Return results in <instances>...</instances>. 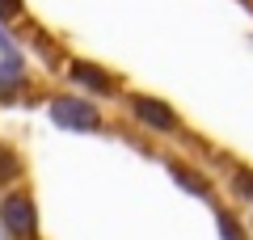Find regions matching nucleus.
<instances>
[{"instance_id":"1","label":"nucleus","mask_w":253,"mask_h":240,"mask_svg":"<svg viewBox=\"0 0 253 240\" xmlns=\"http://www.w3.org/2000/svg\"><path fill=\"white\" fill-rule=\"evenodd\" d=\"M51 122L59 126V131H76V135H93L106 126V118H101V110L93 106L89 97H76V93H59V97H51Z\"/></svg>"},{"instance_id":"2","label":"nucleus","mask_w":253,"mask_h":240,"mask_svg":"<svg viewBox=\"0 0 253 240\" xmlns=\"http://www.w3.org/2000/svg\"><path fill=\"white\" fill-rule=\"evenodd\" d=\"M0 232L9 240H34L38 236V206L30 190H9L0 198Z\"/></svg>"},{"instance_id":"3","label":"nucleus","mask_w":253,"mask_h":240,"mask_svg":"<svg viewBox=\"0 0 253 240\" xmlns=\"http://www.w3.org/2000/svg\"><path fill=\"white\" fill-rule=\"evenodd\" d=\"M126 106H131V114H135V122H144L148 131H156V135H177V131H181L177 110H173L169 101H161V97L131 93V97H126Z\"/></svg>"},{"instance_id":"4","label":"nucleus","mask_w":253,"mask_h":240,"mask_svg":"<svg viewBox=\"0 0 253 240\" xmlns=\"http://www.w3.org/2000/svg\"><path fill=\"white\" fill-rule=\"evenodd\" d=\"M68 76H72V84H81L84 93H97V97H114V89H118L114 72L97 68V63H89V59H72L68 63Z\"/></svg>"},{"instance_id":"5","label":"nucleus","mask_w":253,"mask_h":240,"mask_svg":"<svg viewBox=\"0 0 253 240\" xmlns=\"http://www.w3.org/2000/svg\"><path fill=\"white\" fill-rule=\"evenodd\" d=\"M165 169H169V177L177 181L186 194H194V198H211V181L203 177V173H194L190 164H181V160H165Z\"/></svg>"},{"instance_id":"6","label":"nucleus","mask_w":253,"mask_h":240,"mask_svg":"<svg viewBox=\"0 0 253 240\" xmlns=\"http://www.w3.org/2000/svg\"><path fill=\"white\" fill-rule=\"evenodd\" d=\"M21 84H26V59H21L17 51H9L0 59V101H9Z\"/></svg>"},{"instance_id":"7","label":"nucleus","mask_w":253,"mask_h":240,"mask_svg":"<svg viewBox=\"0 0 253 240\" xmlns=\"http://www.w3.org/2000/svg\"><path fill=\"white\" fill-rule=\"evenodd\" d=\"M21 173H26V164H21L17 148H9V143H0V190H9L21 181Z\"/></svg>"},{"instance_id":"8","label":"nucleus","mask_w":253,"mask_h":240,"mask_svg":"<svg viewBox=\"0 0 253 240\" xmlns=\"http://www.w3.org/2000/svg\"><path fill=\"white\" fill-rule=\"evenodd\" d=\"M215 219H219V236L224 240H245V232H241V223H236L232 211H215Z\"/></svg>"},{"instance_id":"9","label":"nucleus","mask_w":253,"mask_h":240,"mask_svg":"<svg viewBox=\"0 0 253 240\" xmlns=\"http://www.w3.org/2000/svg\"><path fill=\"white\" fill-rule=\"evenodd\" d=\"M232 190H236V198H249L253 202V169H236L232 173Z\"/></svg>"},{"instance_id":"10","label":"nucleus","mask_w":253,"mask_h":240,"mask_svg":"<svg viewBox=\"0 0 253 240\" xmlns=\"http://www.w3.org/2000/svg\"><path fill=\"white\" fill-rule=\"evenodd\" d=\"M26 13V0H0V21H17Z\"/></svg>"},{"instance_id":"11","label":"nucleus","mask_w":253,"mask_h":240,"mask_svg":"<svg viewBox=\"0 0 253 240\" xmlns=\"http://www.w3.org/2000/svg\"><path fill=\"white\" fill-rule=\"evenodd\" d=\"M0 46H4V55H9V38H4V26H0Z\"/></svg>"}]
</instances>
